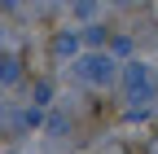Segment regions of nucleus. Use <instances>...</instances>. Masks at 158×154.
<instances>
[{
	"instance_id": "nucleus-1",
	"label": "nucleus",
	"mask_w": 158,
	"mask_h": 154,
	"mask_svg": "<svg viewBox=\"0 0 158 154\" xmlns=\"http://www.w3.org/2000/svg\"><path fill=\"white\" fill-rule=\"evenodd\" d=\"M79 75H84V79H97V84H106L110 79V62H106V57H88V62H79Z\"/></svg>"
},
{
	"instance_id": "nucleus-2",
	"label": "nucleus",
	"mask_w": 158,
	"mask_h": 154,
	"mask_svg": "<svg viewBox=\"0 0 158 154\" xmlns=\"http://www.w3.org/2000/svg\"><path fill=\"white\" fill-rule=\"evenodd\" d=\"M127 88H132V97L141 101V92H145V66H132L127 71Z\"/></svg>"
},
{
	"instance_id": "nucleus-3",
	"label": "nucleus",
	"mask_w": 158,
	"mask_h": 154,
	"mask_svg": "<svg viewBox=\"0 0 158 154\" xmlns=\"http://www.w3.org/2000/svg\"><path fill=\"white\" fill-rule=\"evenodd\" d=\"M5 5H18V0H5Z\"/></svg>"
}]
</instances>
